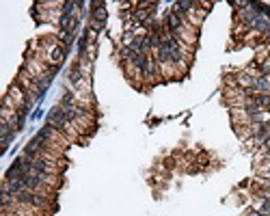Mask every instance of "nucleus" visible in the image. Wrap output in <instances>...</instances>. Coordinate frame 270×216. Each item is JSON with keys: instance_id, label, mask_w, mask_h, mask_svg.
<instances>
[{"instance_id": "obj_1", "label": "nucleus", "mask_w": 270, "mask_h": 216, "mask_svg": "<svg viewBox=\"0 0 270 216\" xmlns=\"http://www.w3.org/2000/svg\"><path fill=\"white\" fill-rule=\"evenodd\" d=\"M46 123H50L52 128H56L61 134H65V136L71 141V145H74V143H82V141H84V136L76 130V125L71 123L65 115H63V110H61L58 104H54V106L50 108V112L46 115Z\"/></svg>"}, {"instance_id": "obj_3", "label": "nucleus", "mask_w": 270, "mask_h": 216, "mask_svg": "<svg viewBox=\"0 0 270 216\" xmlns=\"http://www.w3.org/2000/svg\"><path fill=\"white\" fill-rule=\"evenodd\" d=\"M41 115H43V110H41V108H35V112L30 115V119H39Z\"/></svg>"}, {"instance_id": "obj_4", "label": "nucleus", "mask_w": 270, "mask_h": 216, "mask_svg": "<svg viewBox=\"0 0 270 216\" xmlns=\"http://www.w3.org/2000/svg\"><path fill=\"white\" fill-rule=\"evenodd\" d=\"M244 216H264V214H259L257 210H253V208H251V210H249V212H246Z\"/></svg>"}, {"instance_id": "obj_2", "label": "nucleus", "mask_w": 270, "mask_h": 216, "mask_svg": "<svg viewBox=\"0 0 270 216\" xmlns=\"http://www.w3.org/2000/svg\"><path fill=\"white\" fill-rule=\"evenodd\" d=\"M255 169V175L262 177V179H270V162H264V164H257Z\"/></svg>"}]
</instances>
